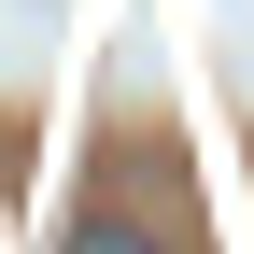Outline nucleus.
Instances as JSON below:
<instances>
[{"mask_svg": "<svg viewBox=\"0 0 254 254\" xmlns=\"http://www.w3.org/2000/svg\"><path fill=\"white\" fill-rule=\"evenodd\" d=\"M71 254H155V240L127 226V212H85V226H71Z\"/></svg>", "mask_w": 254, "mask_h": 254, "instance_id": "1", "label": "nucleus"}]
</instances>
